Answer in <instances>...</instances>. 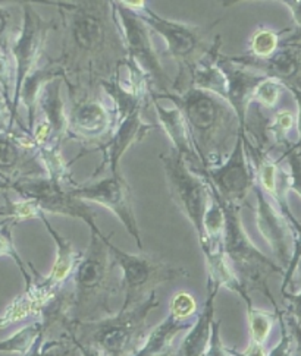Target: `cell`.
Returning <instances> with one entry per match:
<instances>
[{
  "instance_id": "obj_11",
  "label": "cell",
  "mask_w": 301,
  "mask_h": 356,
  "mask_svg": "<svg viewBox=\"0 0 301 356\" xmlns=\"http://www.w3.org/2000/svg\"><path fill=\"white\" fill-rule=\"evenodd\" d=\"M201 176L206 177L212 193L224 204L241 209L256 184L254 168L245 145V132L240 131L225 161L203 172Z\"/></svg>"
},
{
  "instance_id": "obj_38",
  "label": "cell",
  "mask_w": 301,
  "mask_h": 356,
  "mask_svg": "<svg viewBox=\"0 0 301 356\" xmlns=\"http://www.w3.org/2000/svg\"><path fill=\"white\" fill-rule=\"evenodd\" d=\"M65 334H66L68 337H70V340L77 346V349H78V352L81 353V356H106L105 353H102L99 349H95L94 346L81 343L79 340H77V339H75L74 336H71L70 333H65Z\"/></svg>"
},
{
  "instance_id": "obj_32",
  "label": "cell",
  "mask_w": 301,
  "mask_h": 356,
  "mask_svg": "<svg viewBox=\"0 0 301 356\" xmlns=\"http://www.w3.org/2000/svg\"><path fill=\"white\" fill-rule=\"evenodd\" d=\"M12 26L13 15L10 9L6 6H0V50L6 54L10 53V46L15 41V37H12Z\"/></svg>"
},
{
  "instance_id": "obj_8",
  "label": "cell",
  "mask_w": 301,
  "mask_h": 356,
  "mask_svg": "<svg viewBox=\"0 0 301 356\" xmlns=\"http://www.w3.org/2000/svg\"><path fill=\"white\" fill-rule=\"evenodd\" d=\"M107 246L122 273L121 287L125 295L121 309H130L139 305L156 292V287L162 283L188 276V273L181 267H173L146 254L122 251L111 242V238L107 239Z\"/></svg>"
},
{
  "instance_id": "obj_20",
  "label": "cell",
  "mask_w": 301,
  "mask_h": 356,
  "mask_svg": "<svg viewBox=\"0 0 301 356\" xmlns=\"http://www.w3.org/2000/svg\"><path fill=\"white\" fill-rule=\"evenodd\" d=\"M152 104L155 107L160 127L168 134L169 140L172 141V149H175V153H178L184 159V161L191 168V170L201 175L204 170L201 166L200 157L197 154L193 135H191L190 127L183 112L178 107L168 108L165 106H162L159 100L155 97H152Z\"/></svg>"
},
{
  "instance_id": "obj_41",
  "label": "cell",
  "mask_w": 301,
  "mask_h": 356,
  "mask_svg": "<svg viewBox=\"0 0 301 356\" xmlns=\"http://www.w3.org/2000/svg\"><path fill=\"white\" fill-rule=\"evenodd\" d=\"M294 97H295V102H297V106H298V113H297V132H298V141L295 143L298 147H301V91L298 90H290Z\"/></svg>"
},
{
  "instance_id": "obj_27",
  "label": "cell",
  "mask_w": 301,
  "mask_h": 356,
  "mask_svg": "<svg viewBox=\"0 0 301 356\" xmlns=\"http://www.w3.org/2000/svg\"><path fill=\"white\" fill-rule=\"evenodd\" d=\"M13 223H17L13 218H8L6 222L0 223V257H10L13 261H15L22 273V276L25 279V284H26V291L31 289L33 286V280H31V276L29 275V271L25 270V266H24V261L21 259V257L18 255L17 250H15V245H13V241H12V232H10V227Z\"/></svg>"
},
{
  "instance_id": "obj_24",
  "label": "cell",
  "mask_w": 301,
  "mask_h": 356,
  "mask_svg": "<svg viewBox=\"0 0 301 356\" xmlns=\"http://www.w3.org/2000/svg\"><path fill=\"white\" fill-rule=\"evenodd\" d=\"M247 317L250 327V341L252 343L265 346L273 328V323L278 318L277 314L273 316V314L265 312L262 309H256L253 307L247 309Z\"/></svg>"
},
{
  "instance_id": "obj_10",
  "label": "cell",
  "mask_w": 301,
  "mask_h": 356,
  "mask_svg": "<svg viewBox=\"0 0 301 356\" xmlns=\"http://www.w3.org/2000/svg\"><path fill=\"white\" fill-rule=\"evenodd\" d=\"M54 22L45 19L31 3H22V24L10 46V53L15 59V91L12 97V116L13 122L18 118V97L24 81L29 78L40 66L49 33L54 29Z\"/></svg>"
},
{
  "instance_id": "obj_28",
  "label": "cell",
  "mask_w": 301,
  "mask_h": 356,
  "mask_svg": "<svg viewBox=\"0 0 301 356\" xmlns=\"http://www.w3.org/2000/svg\"><path fill=\"white\" fill-rule=\"evenodd\" d=\"M285 159L286 166V179H288V191H294L301 197V147L295 143H291L279 156V160Z\"/></svg>"
},
{
  "instance_id": "obj_18",
  "label": "cell",
  "mask_w": 301,
  "mask_h": 356,
  "mask_svg": "<svg viewBox=\"0 0 301 356\" xmlns=\"http://www.w3.org/2000/svg\"><path fill=\"white\" fill-rule=\"evenodd\" d=\"M143 111L135 112L122 120H114V127L109 138L99 147L103 153V161L100 168L105 166V163L109 166L111 175H119V161L124 156L127 149L143 141L148 132L157 129V125L147 123L141 118Z\"/></svg>"
},
{
  "instance_id": "obj_30",
  "label": "cell",
  "mask_w": 301,
  "mask_h": 356,
  "mask_svg": "<svg viewBox=\"0 0 301 356\" xmlns=\"http://www.w3.org/2000/svg\"><path fill=\"white\" fill-rule=\"evenodd\" d=\"M197 312L196 299L187 292H178L172 296L169 304V314L183 321L194 320L193 317Z\"/></svg>"
},
{
  "instance_id": "obj_16",
  "label": "cell",
  "mask_w": 301,
  "mask_h": 356,
  "mask_svg": "<svg viewBox=\"0 0 301 356\" xmlns=\"http://www.w3.org/2000/svg\"><path fill=\"white\" fill-rule=\"evenodd\" d=\"M34 149L37 152V145L29 134H0V179L13 182L22 177L47 176L45 166H40L34 157Z\"/></svg>"
},
{
  "instance_id": "obj_3",
  "label": "cell",
  "mask_w": 301,
  "mask_h": 356,
  "mask_svg": "<svg viewBox=\"0 0 301 356\" xmlns=\"http://www.w3.org/2000/svg\"><path fill=\"white\" fill-rule=\"evenodd\" d=\"M90 243L81 254L72 273V291L70 292V323H91L114 316L111 299L116 292V263L109 251L107 239L102 230L90 232Z\"/></svg>"
},
{
  "instance_id": "obj_29",
  "label": "cell",
  "mask_w": 301,
  "mask_h": 356,
  "mask_svg": "<svg viewBox=\"0 0 301 356\" xmlns=\"http://www.w3.org/2000/svg\"><path fill=\"white\" fill-rule=\"evenodd\" d=\"M275 312L281 325V337L278 343L270 349V352H268V356H297L295 340L288 324L285 321V312H282L279 308L275 309Z\"/></svg>"
},
{
  "instance_id": "obj_13",
  "label": "cell",
  "mask_w": 301,
  "mask_h": 356,
  "mask_svg": "<svg viewBox=\"0 0 301 356\" xmlns=\"http://www.w3.org/2000/svg\"><path fill=\"white\" fill-rule=\"evenodd\" d=\"M72 195L83 201H91L94 204H100L102 207L111 210L119 222L124 225L125 230L134 238L137 246L143 250V241L140 236V229L137 225V218L132 207V194L128 182L124 176L109 175L102 181L87 184V185H75L70 186Z\"/></svg>"
},
{
  "instance_id": "obj_31",
  "label": "cell",
  "mask_w": 301,
  "mask_h": 356,
  "mask_svg": "<svg viewBox=\"0 0 301 356\" xmlns=\"http://www.w3.org/2000/svg\"><path fill=\"white\" fill-rule=\"evenodd\" d=\"M284 88L285 87L279 84L278 81L266 78L256 91L254 103H257L258 106H263L266 108H273L278 104Z\"/></svg>"
},
{
  "instance_id": "obj_17",
  "label": "cell",
  "mask_w": 301,
  "mask_h": 356,
  "mask_svg": "<svg viewBox=\"0 0 301 356\" xmlns=\"http://www.w3.org/2000/svg\"><path fill=\"white\" fill-rule=\"evenodd\" d=\"M38 218L45 223L46 229L49 230V234L54 239V243H56V248H58V254H56V259H54V264L49 273V276L43 282L33 284L31 289H29L26 292H31L38 302L43 307H46L50 300L62 291V287L65 286L66 280L72 277V273H74V270L79 261V258H81V254L83 252H77L74 250L71 241L63 238L59 232L54 230V227L46 218V213H43V211L40 213Z\"/></svg>"
},
{
  "instance_id": "obj_26",
  "label": "cell",
  "mask_w": 301,
  "mask_h": 356,
  "mask_svg": "<svg viewBox=\"0 0 301 356\" xmlns=\"http://www.w3.org/2000/svg\"><path fill=\"white\" fill-rule=\"evenodd\" d=\"M281 33L270 29H260L254 33L249 54L254 58H269L281 46Z\"/></svg>"
},
{
  "instance_id": "obj_25",
  "label": "cell",
  "mask_w": 301,
  "mask_h": 356,
  "mask_svg": "<svg viewBox=\"0 0 301 356\" xmlns=\"http://www.w3.org/2000/svg\"><path fill=\"white\" fill-rule=\"evenodd\" d=\"M45 334L38 339L31 352L25 356H75L78 352L77 346L65 333L59 340H46Z\"/></svg>"
},
{
  "instance_id": "obj_21",
  "label": "cell",
  "mask_w": 301,
  "mask_h": 356,
  "mask_svg": "<svg viewBox=\"0 0 301 356\" xmlns=\"http://www.w3.org/2000/svg\"><path fill=\"white\" fill-rule=\"evenodd\" d=\"M221 289L215 279H208V296L203 311L196 318L194 325L190 328L187 336L183 339L181 345L173 352L172 356H204L210 346V339L215 323V299Z\"/></svg>"
},
{
  "instance_id": "obj_12",
  "label": "cell",
  "mask_w": 301,
  "mask_h": 356,
  "mask_svg": "<svg viewBox=\"0 0 301 356\" xmlns=\"http://www.w3.org/2000/svg\"><path fill=\"white\" fill-rule=\"evenodd\" d=\"M12 189L25 200L34 202L43 213L63 214L81 218L91 230H99L95 223V211L84 204L83 200L72 195L70 186L50 176L22 177L13 181Z\"/></svg>"
},
{
  "instance_id": "obj_40",
  "label": "cell",
  "mask_w": 301,
  "mask_h": 356,
  "mask_svg": "<svg viewBox=\"0 0 301 356\" xmlns=\"http://www.w3.org/2000/svg\"><path fill=\"white\" fill-rule=\"evenodd\" d=\"M240 355L241 356H268V350H266V348L263 345L252 343V341H250L249 348L245 349L242 353H240Z\"/></svg>"
},
{
  "instance_id": "obj_44",
  "label": "cell",
  "mask_w": 301,
  "mask_h": 356,
  "mask_svg": "<svg viewBox=\"0 0 301 356\" xmlns=\"http://www.w3.org/2000/svg\"><path fill=\"white\" fill-rule=\"evenodd\" d=\"M298 268H300V271H301V258H300V261H298Z\"/></svg>"
},
{
  "instance_id": "obj_22",
  "label": "cell",
  "mask_w": 301,
  "mask_h": 356,
  "mask_svg": "<svg viewBox=\"0 0 301 356\" xmlns=\"http://www.w3.org/2000/svg\"><path fill=\"white\" fill-rule=\"evenodd\" d=\"M194 323L196 318L183 321L173 317L172 314H168V317L148 333L143 346L132 356H172L176 336L184 330H190Z\"/></svg>"
},
{
  "instance_id": "obj_23",
  "label": "cell",
  "mask_w": 301,
  "mask_h": 356,
  "mask_svg": "<svg viewBox=\"0 0 301 356\" xmlns=\"http://www.w3.org/2000/svg\"><path fill=\"white\" fill-rule=\"evenodd\" d=\"M46 330L47 327L43 320L26 324L15 334H12L6 340L0 341V352L17 353L22 356L29 355L31 349L36 346L38 339L46 333Z\"/></svg>"
},
{
  "instance_id": "obj_2",
  "label": "cell",
  "mask_w": 301,
  "mask_h": 356,
  "mask_svg": "<svg viewBox=\"0 0 301 356\" xmlns=\"http://www.w3.org/2000/svg\"><path fill=\"white\" fill-rule=\"evenodd\" d=\"M152 97L171 100L183 112L204 172L225 161L232 138L240 134L238 118L225 99L193 86L181 92H152Z\"/></svg>"
},
{
  "instance_id": "obj_35",
  "label": "cell",
  "mask_w": 301,
  "mask_h": 356,
  "mask_svg": "<svg viewBox=\"0 0 301 356\" xmlns=\"http://www.w3.org/2000/svg\"><path fill=\"white\" fill-rule=\"evenodd\" d=\"M10 63H9V54L0 50V87L8 99H10Z\"/></svg>"
},
{
  "instance_id": "obj_43",
  "label": "cell",
  "mask_w": 301,
  "mask_h": 356,
  "mask_svg": "<svg viewBox=\"0 0 301 356\" xmlns=\"http://www.w3.org/2000/svg\"><path fill=\"white\" fill-rule=\"evenodd\" d=\"M12 184H13V182H9V181H2V179H0V191H5V189H9V188H12Z\"/></svg>"
},
{
  "instance_id": "obj_34",
  "label": "cell",
  "mask_w": 301,
  "mask_h": 356,
  "mask_svg": "<svg viewBox=\"0 0 301 356\" xmlns=\"http://www.w3.org/2000/svg\"><path fill=\"white\" fill-rule=\"evenodd\" d=\"M13 116H12V100L8 99L2 87H0V134L12 132Z\"/></svg>"
},
{
  "instance_id": "obj_14",
  "label": "cell",
  "mask_w": 301,
  "mask_h": 356,
  "mask_svg": "<svg viewBox=\"0 0 301 356\" xmlns=\"http://www.w3.org/2000/svg\"><path fill=\"white\" fill-rule=\"evenodd\" d=\"M226 59L245 70L275 79L286 90L301 91V47L297 44H284L269 58H254L245 53L240 56H226Z\"/></svg>"
},
{
  "instance_id": "obj_6",
  "label": "cell",
  "mask_w": 301,
  "mask_h": 356,
  "mask_svg": "<svg viewBox=\"0 0 301 356\" xmlns=\"http://www.w3.org/2000/svg\"><path fill=\"white\" fill-rule=\"evenodd\" d=\"M132 8L150 30L157 33L167 43V56L180 65V74L173 84V92H181L190 84V74L212 49L213 41L206 38L208 30L201 26L172 21L160 17L146 2H125Z\"/></svg>"
},
{
  "instance_id": "obj_19",
  "label": "cell",
  "mask_w": 301,
  "mask_h": 356,
  "mask_svg": "<svg viewBox=\"0 0 301 356\" xmlns=\"http://www.w3.org/2000/svg\"><path fill=\"white\" fill-rule=\"evenodd\" d=\"M219 65H221L228 82L226 102L234 108L238 118L240 131L245 132V129H247V113L250 111V106L254 103L258 86L266 79V76L229 62L224 54H221V58H219Z\"/></svg>"
},
{
  "instance_id": "obj_15",
  "label": "cell",
  "mask_w": 301,
  "mask_h": 356,
  "mask_svg": "<svg viewBox=\"0 0 301 356\" xmlns=\"http://www.w3.org/2000/svg\"><path fill=\"white\" fill-rule=\"evenodd\" d=\"M71 111H68V138H75L102 145L111 135L114 120L105 103L95 95L74 97Z\"/></svg>"
},
{
  "instance_id": "obj_5",
  "label": "cell",
  "mask_w": 301,
  "mask_h": 356,
  "mask_svg": "<svg viewBox=\"0 0 301 356\" xmlns=\"http://www.w3.org/2000/svg\"><path fill=\"white\" fill-rule=\"evenodd\" d=\"M219 200V198H217ZM221 201V200H219ZM225 229H224V252L234 275L247 292H262L278 309V304L268 286V280L273 275H285L284 268L260 251L250 241L247 232L244 230L238 207H232L221 201Z\"/></svg>"
},
{
  "instance_id": "obj_33",
  "label": "cell",
  "mask_w": 301,
  "mask_h": 356,
  "mask_svg": "<svg viewBox=\"0 0 301 356\" xmlns=\"http://www.w3.org/2000/svg\"><path fill=\"white\" fill-rule=\"evenodd\" d=\"M204 356H241L237 352H232L229 348H226L221 337V321L213 323V332L210 339V346Z\"/></svg>"
},
{
  "instance_id": "obj_7",
  "label": "cell",
  "mask_w": 301,
  "mask_h": 356,
  "mask_svg": "<svg viewBox=\"0 0 301 356\" xmlns=\"http://www.w3.org/2000/svg\"><path fill=\"white\" fill-rule=\"evenodd\" d=\"M159 159L165 170L172 200L188 218V222L193 225L201 250H204L208 245L204 222H206V214L213 200L206 177L191 170L184 159L175 153V149L162 153Z\"/></svg>"
},
{
  "instance_id": "obj_42",
  "label": "cell",
  "mask_w": 301,
  "mask_h": 356,
  "mask_svg": "<svg viewBox=\"0 0 301 356\" xmlns=\"http://www.w3.org/2000/svg\"><path fill=\"white\" fill-rule=\"evenodd\" d=\"M281 43H284V44H297V46L301 47V30L294 29L288 35L282 38Z\"/></svg>"
},
{
  "instance_id": "obj_36",
  "label": "cell",
  "mask_w": 301,
  "mask_h": 356,
  "mask_svg": "<svg viewBox=\"0 0 301 356\" xmlns=\"http://www.w3.org/2000/svg\"><path fill=\"white\" fill-rule=\"evenodd\" d=\"M284 298L288 300V316L295 321L301 323V289L298 293H284Z\"/></svg>"
},
{
  "instance_id": "obj_1",
  "label": "cell",
  "mask_w": 301,
  "mask_h": 356,
  "mask_svg": "<svg viewBox=\"0 0 301 356\" xmlns=\"http://www.w3.org/2000/svg\"><path fill=\"white\" fill-rule=\"evenodd\" d=\"M62 25L63 67L71 99L95 95L100 82L121 74L128 59L114 2H53Z\"/></svg>"
},
{
  "instance_id": "obj_39",
  "label": "cell",
  "mask_w": 301,
  "mask_h": 356,
  "mask_svg": "<svg viewBox=\"0 0 301 356\" xmlns=\"http://www.w3.org/2000/svg\"><path fill=\"white\" fill-rule=\"evenodd\" d=\"M284 5L290 8L293 13V19L295 22V29L301 30V0H286Z\"/></svg>"
},
{
  "instance_id": "obj_37",
  "label": "cell",
  "mask_w": 301,
  "mask_h": 356,
  "mask_svg": "<svg viewBox=\"0 0 301 356\" xmlns=\"http://www.w3.org/2000/svg\"><path fill=\"white\" fill-rule=\"evenodd\" d=\"M285 321L288 324L290 330L294 336L295 340V349H297V356H301V323L295 321L288 314H285Z\"/></svg>"
},
{
  "instance_id": "obj_4",
  "label": "cell",
  "mask_w": 301,
  "mask_h": 356,
  "mask_svg": "<svg viewBox=\"0 0 301 356\" xmlns=\"http://www.w3.org/2000/svg\"><path fill=\"white\" fill-rule=\"evenodd\" d=\"M159 307L156 292L139 305L121 309L112 317L91 323H63V332L70 333L81 343L94 346L106 356H132L146 340L147 317Z\"/></svg>"
},
{
  "instance_id": "obj_9",
  "label": "cell",
  "mask_w": 301,
  "mask_h": 356,
  "mask_svg": "<svg viewBox=\"0 0 301 356\" xmlns=\"http://www.w3.org/2000/svg\"><path fill=\"white\" fill-rule=\"evenodd\" d=\"M114 6L125 40L128 60L144 74L150 87L159 90V92L155 94L173 92L175 81L163 70L152 41V34H150L152 30L125 2H114Z\"/></svg>"
}]
</instances>
